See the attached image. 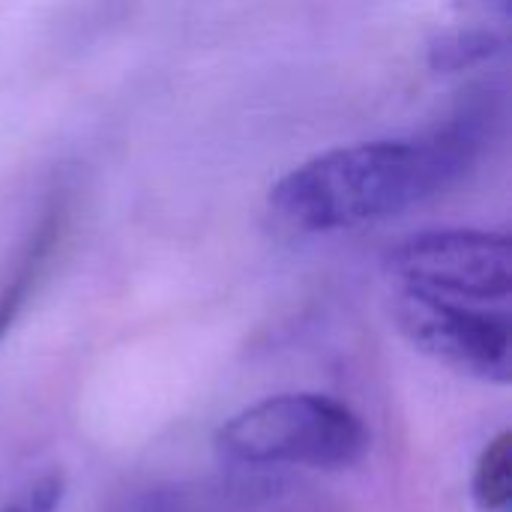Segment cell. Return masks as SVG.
Wrapping results in <instances>:
<instances>
[{
    "label": "cell",
    "instance_id": "4",
    "mask_svg": "<svg viewBox=\"0 0 512 512\" xmlns=\"http://www.w3.org/2000/svg\"><path fill=\"white\" fill-rule=\"evenodd\" d=\"M387 270L402 288L465 303H504L512 291L510 237L474 228L423 231L390 249Z\"/></svg>",
    "mask_w": 512,
    "mask_h": 512
},
{
    "label": "cell",
    "instance_id": "5",
    "mask_svg": "<svg viewBox=\"0 0 512 512\" xmlns=\"http://www.w3.org/2000/svg\"><path fill=\"white\" fill-rule=\"evenodd\" d=\"M507 42L510 0H456L432 30L426 60L441 75L468 72L504 54Z\"/></svg>",
    "mask_w": 512,
    "mask_h": 512
},
{
    "label": "cell",
    "instance_id": "7",
    "mask_svg": "<svg viewBox=\"0 0 512 512\" xmlns=\"http://www.w3.org/2000/svg\"><path fill=\"white\" fill-rule=\"evenodd\" d=\"M471 498L480 512H507L512 501V432H498L474 462Z\"/></svg>",
    "mask_w": 512,
    "mask_h": 512
},
{
    "label": "cell",
    "instance_id": "9",
    "mask_svg": "<svg viewBox=\"0 0 512 512\" xmlns=\"http://www.w3.org/2000/svg\"><path fill=\"white\" fill-rule=\"evenodd\" d=\"M66 501V477L63 471H48L30 480L18 495L0 504V512H60Z\"/></svg>",
    "mask_w": 512,
    "mask_h": 512
},
{
    "label": "cell",
    "instance_id": "2",
    "mask_svg": "<svg viewBox=\"0 0 512 512\" xmlns=\"http://www.w3.org/2000/svg\"><path fill=\"white\" fill-rule=\"evenodd\" d=\"M363 417L327 393H276L231 414L213 435L222 462L243 468H354L369 453Z\"/></svg>",
    "mask_w": 512,
    "mask_h": 512
},
{
    "label": "cell",
    "instance_id": "1",
    "mask_svg": "<svg viewBox=\"0 0 512 512\" xmlns=\"http://www.w3.org/2000/svg\"><path fill=\"white\" fill-rule=\"evenodd\" d=\"M486 129L489 108L471 102L444 126L420 135L324 150L279 177L267 207L294 234L387 222L456 186L477 162Z\"/></svg>",
    "mask_w": 512,
    "mask_h": 512
},
{
    "label": "cell",
    "instance_id": "6",
    "mask_svg": "<svg viewBox=\"0 0 512 512\" xmlns=\"http://www.w3.org/2000/svg\"><path fill=\"white\" fill-rule=\"evenodd\" d=\"M60 228H63V207H51L42 222L36 225V231L30 234L27 246L21 249L12 273L6 276V282L0 285V342L6 339V333L12 330V324L18 321L21 309L27 306L57 240H60Z\"/></svg>",
    "mask_w": 512,
    "mask_h": 512
},
{
    "label": "cell",
    "instance_id": "3",
    "mask_svg": "<svg viewBox=\"0 0 512 512\" xmlns=\"http://www.w3.org/2000/svg\"><path fill=\"white\" fill-rule=\"evenodd\" d=\"M393 321L399 333L435 363L495 387H507L512 381V327L507 312H489L465 300L399 288Z\"/></svg>",
    "mask_w": 512,
    "mask_h": 512
},
{
    "label": "cell",
    "instance_id": "8",
    "mask_svg": "<svg viewBox=\"0 0 512 512\" xmlns=\"http://www.w3.org/2000/svg\"><path fill=\"white\" fill-rule=\"evenodd\" d=\"M114 512H222L219 501L204 486H150L129 495Z\"/></svg>",
    "mask_w": 512,
    "mask_h": 512
}]
</instances>
